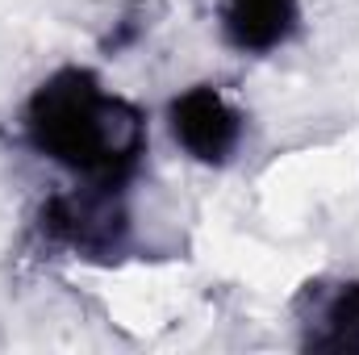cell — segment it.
Returning a JSON list of instances; mask_svg holds the SVG:
<instances>
[{
	"mask_svg": "<svg viewBox=\"0 0 359 355\" xmlns=\"http://www.w3.org/2000/svg\"><path fill=\"white\" fill-rule=\"evenodd\" d=\"M172 134L201 163H226L243 138L238 109L209 84H196L172 100Z\"/></svg>",
	"mask_w": 359,
	"mask_h": 355,
	"instance_id": "obj_3",
	"label": "cell"
},
{
	"mask_svg": "<svg viewBox=\"0 0 359 355\" xmlns=\"http://www.w3.org/2000/svg\"><path fill=\"white\" fill-rule=\"evenodd\" d=\"M42 230L84 255H104L117 247L126 230V213L109 184H88L84 192L50 196L42 209Z\"/></svg>",
	"mask_w": 359,
	"mask_h": 355,
	"instance_id": "obj_2",
	"label": "cell"
},
{
	"mask_svg": "<svg viewBox=\"0 0 359 355\" xmlns=\"http://www.w3.org/2000/svg\"><path fill=\"white\" fill-rule=\"evenodd\" d=\"M322 351H359V284L339 288L322 318H318V335L309 339Z\"/></svg>",
	"mask_w": 359,
	"mask_h": 355,
	"instance_id": "obj_5",
	"label": "cell"
},
{
	"mask_svg": "<svg viewBox=\"0 0 359 355\" xmlns=\"http://www.w3.org/2000/svg\"><path fill=\"white\" fill-rule=\"evenodd\" d=\"M297 21V0H226L222 25L238 51H271L288 38Z\"/></svg>",
	"mask_w": 359,
	"mask_h": 355,
	"instance_id": "obj_4",
	"label": "cell"
},
{
	"mask_svg": "<svg viewBox=\"0 0 359 355\" xmlns=\"http://www.w3.org/2000/svg\"><path fill=\"white\" fill-rule=\"evenodd\" d=\"M25 138L67 172L117 188L138 168L147 121L130 100L109 96L92 72L67 67L34 92L25 109Z\"/></svg>",
	"mask_w": 359,
	"mask_h": 355,
	"instance_id": "obj_1",
	"label": "cell"
}]
</instances>
